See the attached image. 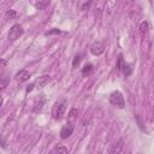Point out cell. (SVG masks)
Here are the masks:
<instances>
[{"label":"cell","mask_w":154,"mask_h":154,"mask_svg":"<svg viewBox=\"0 0 154 154\" xmlns=\"http://www.w3.org/2000/svg\"><path fill=\"white\" fill-rule=\"evenodd\" d=\"M66 100L65 99H61V100H58L57 102H54L53 105V108H52V116L55 120H60L65 113V109H66Z\"/></svg>","instance_id":"6da1fadb"},{"label":"cell","mask_w":154,"mask_h":154,"mask_svg":"<svg viewBox=\"0 0 154 154\" xmlns=\"http://www.w3.org/2000/svg\"><path fill=\"white\" fill-rule=\"evenodd\" d=\"M23 34H24L23 26L20 24H14V25L11 26V29L8 31V35H7V38H8V41L13 42V41L18 40Z\"/></svg>","instance_id":"3957f363"},{"label":"cell","mask_w":154,"mask_h":154,"mask_svg":"<svg viewBox=\"0 0 154 154\" xmlns=\"http://www.w3.org/2000/svg\"><path fill=\"white\" fill-rule=\"evenodd\" d=\"M77 114H78V111H77L76 108H72V109L70 111V113H69V117H67L69 123H73V120L77 118Z\"/></svg>","instance_id":"5bb4252c"},{"label":"cell","mask_w":154,"mask_h":154,"mask_svg":"<svg viewBox=\"0 0 154 154\" xmlns=\"http://www.w3.org/2000/svg\"><path fill=\"white\" fill-rule=\"evenodd\" d=\"M122 71L124 72L125 77H128V76H130V75H131V72H132V67H131L130 65H128V64H124V65H123V67H122Z\"/></svg>","instance_id":"e0dca14e"},{"label":"cell","mask_w":154,"mask_h":154,"mask_svg":"<svg viewBox=\"0 0 154 154\" xmlns=\"http://www.w3.org/2000/svg\"><path fill=\"white\" fill-rule=\"evenodd\" d=\"M60 32H61V30H59V29L54 28V29H52V30H49V31H46V32H45V35H46V36H48V35H54V34H60Z\"/></svg>","instance_id":"d6986e66"},{"label":"cell","mask_w":154,"mask_h":154,"mask_svg":"<svg viewBox=\"0 0 154 154\" xmlns=\"http://www.w3.org/2000/svg\"><path fill=\"white\" fill-rule=\"evenodd\" d=\"M30 72H28L26 70H20V71H18L17 73H16V79L18 81V82H26V81H29V78H30Z\"/></svg>","instance_id":"52a82bcc"},{"label":"cell","mask_w":154,"mask_h":154,"mask_svg":"<svg viewBox=\"0 0 154 154\" xmlns=\"http://www.w3.org/2000/svg\"><path fill=\"white\" fill-rule=\"evenodd\" d=\"M51 79H52V77L49 75H43V76L38 77L35 82H32V85H34V88H43L51 82Z\"/></svg>","instance_id":"5b68a950"},{"label":"cell","mask_w":154,"mask_h":154,"mask_svg":"<svg viewBox=\"0 0 154 154\" xmlns=\"http://www.w3.org/2000/svg\"><path fill=\"white\" fill-rule=\"evenodd\" d=\"M2 102H4V100H2V97H1V96H0V107H1V106H2Z\"/></svg>","instance_id":"7402d4cb"},{"label":"cell","mask_w":154,"mask_h":154,"mask_svg":"<svg viewBox=\"0 0 154 154\" xmlns=\"http://www.w3.org/2000/svg\"><path fill=\"white\" fill-rule=\"evenodd\" d=\"M17 17V12L14 10H7L6 13H5V19L6 20H12Z\"/></svg>","instance_id":"8fae6325"},{"label":"cell","mask_w":154,"mask_h":154,"mask_svg":"<svg viewBox=\"0 0 154 154\" xmlns=\"http://www.w3.org/2000/svg\"><path fill=\"white\" fill-rule=\"evenodd\" d=\"M73 124L72 123H67L66 125H64L63 128H61V130H60V137L63 138V140H66V138H69L71 135H72V132H73Z\"/></svg>","instance_id":"8992f818"},{"label":"cell","mask_w":154,"mask_h":154,"mask_svg":"<svg viewBox=\"0 0 154 154\" xmlns=\"http://www.w3.org/2000/svg\"><path fill=\"white\" fill-rule=\"evenodd\" d=\"M109 103L118 107V108H124L125 107V100H124V96L120 91H113L111 95H109Z\"/></svg>","instance_id":"7a4b0ae2"},{"label":"cell","mask_w":154,"mask_h":154,"mask_svg":"<svg viewBox=\"0 0 154 154\" xmlns=\"http://www.w3.org/2000/svg\"><path fill=\"white\" fill-rule=\"evenodd\" d=\"M6 64H7V61H6L5 59H2V58H0V69H2V67H5V66H6Z\"/></svg>","instance_id":"44dd1931"},{"label":"cell","mask_w":154,"mask_h":154,"mask_svg":"<svg viewBox=\"0 0 154 154\" xmlns=\"http://www.w3.org/2000/svg\"><path fill=\"white\" fill-rule=\"evenodd\" d=\"M49 2H51V0H38L35 6L37 10H45L49 5Z\"/></svg>","instance_id":"30bf717a"},{"label":"cell","mask_w":154,"mask_h":154,"mask_svg":"<svg viewBox=\"0 0 154 154\" xmlns=\"http://www.w3.org/2000/svg\"><path fill=\"white\" fill-rule=\"evenodd\" d=\"M91 71H93V65L91 64H85L83 66V69H82V75L83 76H88V75L91 73Z\"/></svg>","instance_id":"4fadbf2b"},{"label":"cell","mask_w":154,"mask_h":154,"mask_svg":"<svg viewBox=\"0 0 154 154\" xmlns=\"http://www.w3.org/2000/svg\"><path fill=\"white\" fill-rule=\"evenodd\" d=\"M105 52V45L101 41H95L91 46H90V53L93 55H100Z\"/></svg>","instance_id":"277c9868"},{"label":"cell","mask_w":154,"mask_h":154,"mask_svg":"<svg viewBox=\"0 0 154 154\" xmlns=\"http://www.w3.org/2000/svg\"><path fill=\"white\" fill-rule=\"evenodd\" d=\"M8 83H10V76L6 73L0 75V91L5 90L8 85Z\"/></svg>","instance_id":"ba28073f"},{"label":"cell","mask_w":154,"mask_h":154,"mask_svg":"<svg viewBox=\"0 0 154 154\" xmlns=\"http://www.w3.org/2000/svg\"><path fill=\"white\" fill-rule=\"evenodd\" d=\"M124 64H125V63H124V59H123V54H119V55H118L117 64H116L117 70H118V71H122V67H123V65H124Z\"/></svg>","instance_id":"2e32d148"},{"label":"cell","mask_w":154,"mask_h":154,"mask_svg":"<svg viewBox=\"0 0 154 154\" xmlns=\"http://www.w3.org/2000/svg\"><path fill=\"white\" fill-rule=\"evenodd\" d=\"M52 153H60V154H66V153H69V149L66 148V147H64V146H61V144H59V146H57L53 150H52Z\"/></svg>","instance_id":"7c38bea8"},{"label":"cell","mask_w":154,"mask_h":154,"mask_svg":"<svg viewBox=\"0 0 154 154\" xmlns=\"http://www.w3.org/2000/svg\"><path fill=\"white\" fill-rule=\"evenodd\" d=\"M43 103H45V101H43V100L36 101V102H35V105H34V108H32V111H34L35 113L40 112V111L42 109V107H43Z\"/></svg>","instance_id":"9a60e30c"},{"label":"cell","mask_w":154,"mask_h":154,"mask_svg":"<svg viewBox=\"0 0 154 154\" xmlns=\"http://www.w3.org/2000/svg\"><path fill=\"white\" fill-rule=\"evenodd\" d=\"M149 1H150V2H152V0H149Z\"/></svg>","instance_id":"603a6c76"},{"label":"cell","mask_w":154,"mask_h":154,"mask_svg":"<svg viewBox=\"0 0 154 154\" xmlns=\"http://www.w3.org/2000/svg\"><path fill=\"white\" fill-rule=\"evenodd\" d=\"M148 28H149V25H148V22H146V20L140 24V31H141L142 34H146V32L148 31Z\"/></svg>","instance_id":"ac0fdd59"},{"label":"cell","mask_w":154,"mask_h":154,"mask_svg":"<svg viewBox=\"0 0 154 154\" xmlns=\"http://www.w3.org/2000/svg\"><path fill=\"white\" fill-rule=\"evenodd\" d=\"M0 1H1V0H0Z\"/></svg>","instance_id":"cb8c5ba5"},{"label":"cell","mask_w":154,"mask_h":154,"mask_svg":"<svg viewBox=\"0 0 154 154\" xmlns=\"http://www.w3.org/2000/svg\"><path fill=\"white\" fill-rule=\"evenodd\" d=\"M123 150V142L122 141H119L117 144L114 143V144H112V147L109 148V153H120Z\"/></svg>","instance_id":"9c48e42d"},{"label":"cell","mask_w":154,"mask_h":154,"mask_svg":"<svg viewBox=\"0 0 154 154\" xmlns=\"http://www.w3.org/2000/svg\"><path fill=\"white\" fill-rule=\"evenodd\" d=\"M79 61H81V54H77V55L73 58V61H72V66H73V67H76V66L79 64Z\"/></svg>","instance_id":"ffe728a7"}]
</instances>
